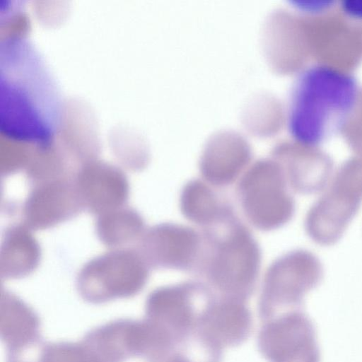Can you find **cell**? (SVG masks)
<instances>
[{
	"mask_svg": "<svg viewBox=\"0 0 362 362\" xmlns=\"http://www.w3.org/2000/svg\"><path fill=\"white\" fill-rule=\"evenodd\" d=\"M358 97L355 79L327 66L298 76L291 95L288 127L299 142L314 145L337 132L352 112Z\"/></svg>",
	"mask_w": 362,
	"mask_h": 362,
	"instance_id": "6da1fadb",
	"label": "cell"
},
{
	"mask_svg": "<svg viewBox=\"0 0 362 362\" xmlns=\"http://www.w3.org/2000/svg\"><path fill=\"white\" fill-rule=\"evenodd\" d=\"M197 270L221 292L241 296L254 287L261 266V250L250 230L232 214L204 228Z\"/></svg>",
	"mask_w": 362,
	"mask_h": 362,
	"instance_id": "7a4b0ae2",
	"label": "cell"
},
{
	"mask_svg": "<svg viewBox=\"0 0 362 362\" xmlns=\"http://www.w3.org/2000/svg\"><path fill=\"white\" fill-rule=\"evenodd\" d=\"M237 193L245 218L258 230H275L292 216L293 204L284 173L270 162H260L245 171Z\"/></svg>",
	"mask_w": 362,
	"mask_h": 362,
	"instance_id": "3957f363",
	"label": "cell"
},
{
	"mask_svg": "<svg viewBox=\"0 0 362 362\" xmlns=\"http://www.w3.org/2000/svg\"><path fill=\"white\" fill-rule=\"evenodd\" d=\"M259 344L271 362H320L315 327L300 311L286 313L267 325Z\"/></svg>",
	"mask_w": 362,
	"mask_h": 362,
	"instance_id": "277c9868",
	"label": "cell"
},
{
	"mask_svg": "<svg viewBox=\"0 0 362 362\" xmlns=\"http://www.w3.org/2000/svg\"><path fill=\"white\" fill-rule=\"evenodd\" d=\"M305 257L301 252L285 255L270 264L263 281L262 300L269 304L299 305L313 288L318 276L304 272Z\"/></svg>",
	"mask_w": 362,
	"mask_h": 362,
	"instance_id": "5b68a950",
	"label": "cell"
},
{
	"mask_svg": "<svg viewBox=\"0 0 362 362\" xmlns=\"http://www.w3.org/2000/svg\"><path fill=\"white\" fill-rule=\"evenodd\" d=\"M159 259L164 267L179 271L198 269L203 250L202 233L182 224L158 228Z\"/></svg>",
	"mask_w": 362,
	"mask_h": 362,
	"instance_id": "8992f818",
	"label": "cell"
},
{
	"mask_svg": "<svg viewBox=\"0 0 362 362\" xmlns=\"http://www.w3.org/2000/svg\"><path fill=\"white\" fill-rule=\"evenodd\" d=\"M212 187L203 180H192L185 185L180 196L183 216L202 228L221 222L234 212Z\"/></svg>",
	"mask_w": 362,
	"mask_h": 362,
	"instance_id": "52a82bcc",
	"label": "cell"
},
{
	"mask_svg": "<svg viewBox=\"0 0 362 362\" xmlns=\"http://www.w3.org/2000/svg\"><path fill=\"white\" fill-rule=\"evenodd\" d=\"M206 332L213 342L230 345L243 339L250 325V313L235 300H226L213 306L204 319Z\"/></svg>",
	"mask_w": 362,
	"mask_h": 362,
	"instance_id": "ba28073f",
	"label": "cell"
},
{
	"mask_svg": "<svg viewBox=\"0 0 362 362\" xmlns=\"http://www.w3.org/2000/svg\"><path fill=\"white\" fill-rule=\"evenodd\" d=\"M344 11L350 16L362 19V0L346 1L343 4Z\"/></svg>",
	"mask_w": 362,
	"mask_h": 362,
	"instance_id": "9c48e42d",
	"label": "cell"
},
{
	"mask_svg": "<svg viewBox=\"0 0 362 362\" xmlns=\"http://www.w3.org/2000/svg\"><path fill=\"white\" fill-rule=\"evenodd\" d=\"M170 362H187L186 361H185L183 358H180V357H175V359H173L172 361Z\"/></svg>",
	"mask_w": 362,
	"mask_h": 362,
	"instance_id": "30bf717a",
	"label": "cell"
}]
</instances>
